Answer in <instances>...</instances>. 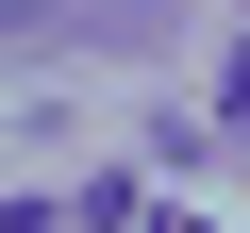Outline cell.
I'll use <instances>...</instances> for the list:
<instances>
[{
    "label": "cell",
    "instance_id": "1",
    "mask_svg": "<svg viewBox=\"0 0 250 233\" xmlns=\"http://www.w3.org/2000/svg\"><path fill=\"white\" fill-rule=\"evenodd\" d=\"M217 100H233V116H250V50H233V83H217Z\"/></svg>",
    "mask_w": 250,
    "mask_h": 233
}]
</instances>
